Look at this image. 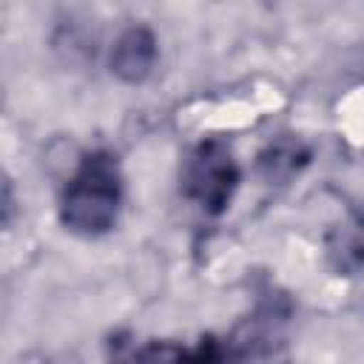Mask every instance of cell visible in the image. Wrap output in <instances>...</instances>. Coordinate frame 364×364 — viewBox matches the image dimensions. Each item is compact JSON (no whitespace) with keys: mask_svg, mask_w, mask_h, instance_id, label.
Listing matches in <instances>:
<instances>
[{"mask_svg":"<svg viewBox=\"0 0 364 364\" xmlns=\"http://www.w3.org/2000/svg\"><path fill=\"white\" fill-rule=\"evenodd\" d=\"M122 196L125 179L117 154L94 148L80 156L60 193V222L74 236L100 239L117 228Z\"/></svg>","mask_w":364,"mask_h":364,"instance_id":"6da1fadb","label":"cell"},{"mask_svg":"<svg viewBox=\"0 0 364 364\" xmlns=\"http://www.w3.org/2000/svg\"><path fill=\"white\" fill-rule=\"evenodd\" d=\"M242 182L239 162L225 139L199 142L182 165V196L208 216H222Z\"/></svg>","mask_w":364,"mask_h":364,"instance_id":"7a4b0ae2","label":"cell"},{"mask_svg":"<svg viewBox=\"0 0 364 364\" xmlns=\"http://www.w3.org/2000/svg\"><path fill=\"white\" fill-rule=\"evenodd\" d=\"M185 350L176 341H148L134 353V364H185Z\"/></svg>","mask_w":364,"mask_h":364,"instance_id":"8992f818","label":"cell"},{"mask_svg":"<svg viewBox=\"0 0 364 364\" xmlns=\"http://www.w3.org/2000/svg\"><path fill=\"white\" fill-rule=\"evenodd\" d=\"M307 162H310V148L299 136H279L267 142L256 156L259 176L270 185H287L293 176L304 171Z\"/></svg>","mask_w":364,"mask_h":364,"instance_id":"5b68a950","label":"cell"},{"mask_svg":"<svg viewBox=\"0 0 364 364\" xmlns=\"http://www.w3.org/2000/svg\"><path fill=\"white\" fill-rule=\"evenodd\" d=\"M156 57H159V43H156L154 28L145 23H134L114 40L108 65L119 82L139 85L154 74Z\"/></svg>","mask_w":364,"mask_h":364,"instance_id":"3957f363","label":"cell"},{"mask_svg":"<svg viewBox=\"0 0 364 364\" xmlns=\"http://www.w3.org/2000/svg\"><path fill=\"white\" fill-rule=\"evenodd\" d=\"M324 262L336 276H355L364 267V213L350 210L324 233Z\"/></svg>","mask_w":364,"mask_h":364,"instance_id":"277c9868","label":"cell"}]
</instances>
